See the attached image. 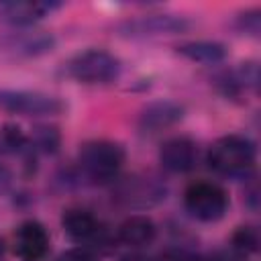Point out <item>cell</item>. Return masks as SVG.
<instances>
[{
	"instance_id": "obj_9",
	"label": "cell",
	"mask_w": 261,
	"mask_h": 261,
	"mask_svg": "<svg viewBox=\"0 0 261 261\" xmlns=\"http://www.w3.org/2000/svg\"><path fill=\"white\" fill-rule=\"evenodd\" d=\"M198 159V147L188 137L167 139L159 149V163L171 173H186L194 169Z\"/></svg>"
},
{
	"instance_id": "obj_17",
	"label": "cell",
	"mask_w": 261,
	"mask_h": 261,
	"mask_svg": "<svg viewBox=\"0 0 261 261\" xmlns=\"http://www.w3.org/2000/svg\"><path fill=\"white\" fill-rule=\"evenodd\" d=\"M232 247L241 253H257L259 249V230L253 226H241L232 234Z\"/></svg>"
},
{
	"instance_id": "obj_7",
	"label": "cell",
	"mask_w": 261,
	"mask_h": 261,
	"mask_svg": "<svg viewBox=\"0 0 261 261\" xmlns=\"http://www.w3.org/2000/svg\"><path fill=\"white\" fill-rule=\"evenodd\" d=\"M59 6V2L51 0H4L0 2V20L14 27H29L45 18Z\"/></svg>"
},
{
	"instance_id": "obj_1",
	"label": "cell",
	"mask_w": 261,
	"mask_h": 261,
	"mask_svg": "<svg viewBox=\"0 0 261 261\" xmlns=\"http://www.w3.org/2000/svg\"><path fill=\"white\" fill-rule=\"evenodd\" d=\"M255 165V145L241 135L220 137L208 151V167L218 175H247Z\"/></svg>"
},
{
	"instance_id": "obj_4",
	"label": "cell",
	"mask_w": 261,
	"mask_h": 261,
	"mask_svg": "<svg viewBox=\"0 0 261 261\" xmlns=\"http://www.w3.org/2000/svg\"><path fill=\"white\" fill-rule=\"evenodd\" d=\"M184 204L194 218L202 222H214L224 216L228 208V196L224 188L214 181H194L184 194Z\"/></svg>"
},
{
	"instance_id": "obj_5",
	"label": "cell",
	"mask_w": 261,
	"mask_h": 261,
	"mask_svg": "<svg viewBox=\"0 0 261 261\" xmlns=\"http://www.w3.org/2000/svg\"><path fill=\"white\" fill-rule=\"evenodd\" d=\"M0 108L12 114L24 116H45V114H59L63 110V102L55 96L43 92H29V90H0Z\"/></svg>"
},
{
	"instance_id": "obj_12",
	"label": "cell",
	"mask_w": 261,
	"mask_h": 261,
	"mask_svg": "<svg viewBox=\"0 0 261 261\" xmlns=\"http://www.w3.org/2000/svg\"><path fill=\"white\" fill-rule=\"evenodd\" d=\"M55 47V39L49 33H12L0 41V49L16 57H37L49 53Z\"/></svg>"
},
{
	"instance_id": "obj_2",
	"label": "cell",
	"mask_w": 261,
	"mask_h": 261,
	"mask_svg": "<svg viewBox=\"0 0 261 261\" xmlns=\"http://www.w3.org/2000/svg\"><path fill=\"white\" fill-rule=\"evenodd\" d=\"M124 163V149L114 141H90L80 149V167L84 175L96 184L116 177Z\"/></svg>"
},
{
	"instance_id": "obj_15",
	"label": "cell",
	"mask_w": 261,
	"mask_h": 261,
	"mask_svg": "<svg viewBox=\"0 0 261 261\" xmlns=\"http://www.w3.org/2000/svg\"><path fill=\"white\" fill-rule=\"evenodd\" d=\"M177 53L184 55L186 59L194 61V63H220L226 57V47L222 43L216 41H192V43H184L177 47Z\"/></svg>"
},
{
	"instance_id": "obj_13",
	"label": "cell",
	"mask_w": 261,
	"mask_h": 261,
	"mask_svg": "<svg viewBox=\"0 0 261 261\" xmlns=\"http://www.w3.org/2000/svg\"><path fill=\"white\" fill-rule=\"evenodd\" d=\"M157 226L147 214H133L118 226V241L128 247H147L155 241Z\"/></svg>"
},
{
	"instance_id": "obj_14",
	"label": "cell",
	"mask_w": 261,
	"mask_h": 261,
	"mask_svg": "<svg viewBox=\"0 0 261 261\" xmlns=\"http://www.w3.org/2000/svg\"><path fill=\"white\" fill-rule=\"evenodd\" d=\"M61 226L63 230L73 239V241H94L100 232V224L98 220L88 212V210H82V208H69L63 212L61 216Z\"/></svg>"
},
{
	"instance_id": "obj_3",
	"label": "cell",
	"mask_w": 261,
	"mask_h": 261,
	"mask_svg": "<svg viewBox=\"0 0 261 261\" xmlns=\"http://www.w3.org/2000/svg\"><path fill=\"white\" fill-rule=\"evenodd\" d=\"M69 77L82 84H108L120 75V59L104 49H88L65 63Z\"/></svg>"
},
{
	"instance_id": "obj_11",
	"label": "cell",
	"mask_w": 261,
	"mask_h": 261,
	"mask_svg": "<svg viewBox=\"0 0 261 261\" xmlns=\"http://www.w3.org/2000/svg\"><path fill=\"white\" fill-rule=\"evenodd\" d=\"M14 251L22 261H41L49 251V234L43 224L22 222L14 234Z\"/></svg>"
},
{
	"instance_id": "obj_21",
	"label": "cell",
	"mask_w": 261,
	"mask_h": 261,
	"mask_svg": "<svg viewBox=\"0 0 261 261\" xmlns=\"http://www.w3.org/2000/svg\"><path fill=\"white\" fill-rule=\"evenodd\" d=\"M122 261H147V259L141 255H126V257H122Z\"/></svg>"
},
{
	"instance_id": "obj_18",
	"label": "cell",
	"mask_w": 261,
	"mask_h": 261,
	"mask_svg": "<svg viewBox=\"0 0 261 261\" xmlns=\"http://www.w3.org/2000/svg\"><path fill=\"white\" fill-rule=\"evenodd\" d=\"M237 29L241 33L251 35V37H259V31H261V10L253 8V10H247V12L239 14Z\"/></svg>"
},
{
	"instance_id": "obj_19",
	"label": "cell",
	"mask_w": 261,
	"mask_h": 261,
	"mask_svg": "<svg viewBox=\"0 0 261 261\" xmlns=\"http://www.w3.org/2000/svg\"><path fill=\"white\" fill-rule=\"evenodd\" d=\"M2 137H4L6 147H10V149H14V151L27 147V141H29V139L24 137V133H22L18 126H14V124H6L4 130H2Z\"/></svg>"
},
{
	"instance_id": "obj_10",
	"label": "cell",
	"mask_w": 261,
	"mask_h": 261,
	"mask_svg": "<svg viewBox=\"0 0 261 261\" xmlns=\"http://www.w3.org/2000/svg\"><path fill=\"white\" fill-rule=\"evenodd\" d=\"M184 118V106L173 100H157L147 104L139 114V128L147 135L165 130Z\"/></svg>"
},
{
	"instance_id": "obj_20",
	"label": "cell",
	"mask_w": 261,
	"mask_h": 261,
	"mask_svg": "<svg viewBox=\"0 0 261 261\" xmlns=\"http://www.w3.org/2000/svg\"><path fill=\"white\" fill-rule=\"evenodd\" d=\"M57 261H94V259L82 249H71V251H65Z\"/></svg>"
},
{
	"instance_id": "obj_6",
	"label": "cell",
	"mask_w": 261,
	"mask_h": 261,
	"mask_svg": "<svg viewBox=\"0 0 261 261\" xmlns=\"http://www.w3.org/2000/svg\"><path fill=\"white\" fill-rule=\"evenodd\" d=\"M190 29V20L175 14H145L128 18L118 24V33L126 37H159V35H177Z\"/></svg>"
},
{
	"instance_id": "obj_8",
	"label": "cell",
	"mask_w": 261,
	"mask_h": 261,
	"mask_svg": "<svg viewBox=\"0 0 261 261\" xmlns=\"http://www.w3.org/2000/svg\"><path fill=\"white\" fill-rule=\"evenodd\" d=\"M165 186L151 177H128L118 186L116 198L126 206L147 208L165 200Z\"/></svg>"
},
{
	"instance_id": "obj_16",
	"label": "cell",
	"mask_w": 261,
	"mask_h": 261,
	"mask_svg": "<svg viewBox=\"0 0 261 261\" xmlns=\"http://www.w3.org/2000/svg\"><path fill=\"white\" fill-rule=\"evenodd\" d=\"M33 145L37 151H43V153H55L59 149V143H61V135L55 126H37L33 130Z\"/></svg>"
}]
</instances>
